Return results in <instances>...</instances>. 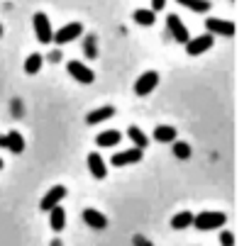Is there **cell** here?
I'll list each match as a JSON object with an SVG mask.
<instances>
[{
    "instance_id": "obj_1",
    "label": "cell",
    "mask_w": 249,
    "mask_h": 246,
    "mask_svg": "<svg viewBox=\"0 0 249 246\" xmlns=\"http://www.w3.org/2000/svg\"><path fill=\"white\" fill-rule=\"evenodd\" d=\"M225 222H227V214L225 212H198V214H193V227L198 231L220 229V227H225Z\"/></svg>"
},
{
    "instance_id": "obj_2",
    "label": "cell",
    "mask_w": 249,
    "mask_h": 246,
    "mask_svg": "<svg viewBox=\"0 0 249 246\" xmlns=\"http://www.w3.org/2000/svg\"><path fill=\"white\" fill-rule=\"evenodd\" d=\"M81 34H83V25H81V22H69V25H64L61 30H56V32L52 34V42H56V44L61 47V44L73 42V39L81 37Z\"/></svg>"
},
{
    "instance_id": "obj_3",
    "label": "cell",
    "mask_w": 249,
    "mask_h": 246,
    "mask_svg": "<svg viewBox=\"0 0 249 246\" xmlns=\"http://www.w3.org/2000/svg\"><path fill=\"white\" fill-rule=\"evenodd\" d=\"M32 25H35V34L42 44H52V25H49V17L44 13H35L32 15Z\"/></svg>"
},
{
    "instance_id": "obj_4",
    "label": "cell",
    "mask_w": 249,
    "mask_h": 246,
    "mask_svg": "<svg viewBox=\"0 0 249 246\" xmlns=\"http://www.w3.org/2000/svg\"><path fill=\"white\" fill-rule=\"evenodd\" d=\"M213 42H215V37H213V34L193 37V39H188V42H186V54H188V56H200V54H205V51L213 47Z\"/></svg>"
},
{
    "instance_id": "obj_5",
    "label": "cell",
    "mask_w": 249,
    "mask_h": 246,
    "mask_svg": "<svg viewBox=\"0 0 249 246\" xmlns=\"http://www.w3.org/2000/svg\"><path fill=\"white\" fill-rule=\"evenodd\" d=\"M159 85V73L157 71H144L142 76H140V81L135 83V93L140 95V98H144V95H152V90Z\"/></svg>"
},
{
    "instance_id": "obj_6",
    "label": "cell",
    "mask_w": 249,
    "mask_h": 246,
    "mask_svg": "<svg viewBox=\"0 0 249 246\" xmlns=\"http://www.w3.org/2000/svg\"><path fill=\"white\" fill-rule=\"evenodd\" d=\"M144 149H140V147H132V149H127V151H120V154H112V159H110V164L115 166V168H120V166H127V164H137V161H142V154Z\"/></svg>"
},
{
    "instance_id": "obj_7",
    "label": "cell",
    "mask_w": 249,
    "mask_h": 246,
    "mask_svg": "<svg viewBox=\"0 0 249 246\" xmlns=\"http://www.w3.org/2000/svg\"><path fill=\"white\" fill-rule=\"evenodd\" d=\"M166 27H169L171 37H174L178 44H186V42L191 39V37H188V30H186V25L181 22V17H178V15H174V13H171V15L166 17Z\"/></svg>"
},
{
    "instance_id": "obj_8",
    "label": "cell",
    "mask_w": 249,
    "mask_h": 246,
    "mask_svg": "<svg viewBox=\"0 0 249 246\" xmlns=\"http://www.w3.org/2000/svg\"><path fill=\"white\" fill-rule=\"evenodd\" d=\"M205 30L210 34H220V37H234V25L227 20H217V17H208L205 20Z\"/></svg>"
},
{
    "instance_id": "obj_9",
    "label": "cell",
    "mask_w": 249,
    "mask_h": 246,
    "mask_svg": "<svg viewBox=\"0 0 249 246\" xmlns=\"http://www.w3.org/2000/svg\"><path fill=\"white\" fill-rule=\"evenodd\" d=\"M66 68H69V73H71L78 83H86V85H88V83H93V81H95V73H93L86 64H81V61H69V66H66Z\"/></svg>"
},
{
    "instance_id": "obj_10",
    "label": "cell",
    "mask_w": 249,
    "mask_h": 246,
    "mask_svg": "<svg viewBox=\"0 0 249 246\" xmlns=\"http://www.w3.org/2000/svg\"><path fill=\"white\" fill-rule=\"evenodd\" d=\"M83 222H86L90 229H95V231H103V229L107 227V217H105L103 212L93 210V207H86V210H83Z\"/></svg>"
},
{
    "instance_id": "obj_11",
    "label": "cell",
    "mask_w": 249,
    "mask_h": 246,
    "mask_svg": "<svg viewBox=\"0 0 249 246\" xmlns=\"http://www.w3.org/2000/svg\"><path fill=\"white\" fill-rule=\"evenodd\" d=\"M64 197H66V188H64V185H54V188H52V190H49V193L42 197L39 207H42L44 212H49V210H52L54 205H59Z\"/></svg>"
},
{
    "instance_id": "obj_12",
    "label": "cell",
    "mask_w": 249,
    "mask_h": 246,
    "mask_svg": "<svg viewBox=\"0 0 249 246\" xmlns=\"http://www.w3.org/2000/svg\"><path fill=\"white\" fill-rule=\"evenodd\" d=\"M112 115H115V107H112V105H105V107L90 110V112L86 115V122H88V125H100V122L110 119Z\"/></svg>"
},
{
    "instance_id": "obj_13",
    "label": "cell",
    "mask_w": 249,
    "mask_h": 246,
    "mask_svg": "<svg viewBox=\"0 0 249 246\" xmlns=\"http://www.w3.org/2000/svg\"><path fill=\"white\" fill-rule=\"evenodd\" d=\"M88 168H90V176H93L95 180H103V178L107 176V168H105L100 154H88Z\"/></svg>"
},
{
    "instance_id": "obj_14",
    "label": "cell",
    "mask_w": 249,
    "mask_h": 246,
    "mask_svg": "<svg viewBox=\"0 0 249 246\" xmlns=\"http://www.w3.org/2000/svg\"><path fill=\"white\" fill-rule=\"evenodd\" d=\"M120 139H122V134H120L117 130H107V132H100V134L95 137V144H98L100 149H107V147L120 144Z\"/></svg>"
},
{
    "instance_id": "obj_15",
    "label": "cell",
    "mask_w": 249,
    "mask_h": 246,
    "mask_svg": "<svg viewBox=\"0 0 249 246\" xmlns=\"http://www.w3.org/2000/svg\"><path fill=\"white\" fill-rule=\"evenodd\" d=\"M49 212H52V217H49L52 229H54V231H61V229L66 227V210H64L61 205H54Z\"/></svg>"
},
{
    "instance_id": "obj_16",
    "label": "cell",
    "mask_w": 249,
    "mask_h": 246,
    "mask_svg": "<svg viewBox=\"0 0 249 246\" xmlns=\"http://www.w3.org/2000/svg\"><path fill=\"white\" fill-rule=\"evenodd\" d=\"M5 149H10L13 154H22L25 151V139L20 132H10L5 134Z\"/></svg>"
},
{
    "instance_id": "obj_17",
    "label": "cell",
    "mask_w": 249,
    "mask_h": 246,
    "mask_svg": "<svg viewBox=\"0 0 249 246\" xmlns=\"http://www.w3.org/2000/svg\"><path fill=\"white\" fill-rule=\"evenodd\" d=\"M127 137H130V139H132V144H135V147H140V149H147V144H149V137H147L137 125H130V127H127Z\"/></svg>"
},
{
    "instance_id": "obj_18",
    "label": "cell",
    "mask_w": 249,
    "mask_h": 246,
    "mask_svg": "<svg viewBox=\"0 0 249 246\" xmlns=\"http://www.w3.org/2000/svg\"><path fill=\"white\" fill-rule=\"evenodd\" d=\"M132 20L137 25H142V27H152L157 22V13L154 10H135L132 13Z\"/></svg>"
},
{
    "instance_id": "obj_19",
    "label": "cell",
    "mask_w": 249,
    "mask_h": 246,
    "mask_svg": "<svg viewBox=\"0 0 249 246\" xmlns=\"http://www.w3.org/2000/svg\"><path fill=\"white\" fill-rule=\"evenodd\" d=\"M154 139L161 142V144H169V142L176 139V130H174L171 125H159V127L154 130Z\"/></svg>"
},
{
    "instance_id": "obj_20",
    "label": "cell",
    "mask_w": 249,
    "mask_h": 246,
    "mask_svg": "<svg viewBox=\"0 0 249 246\" xmlns=\"http://www.w3.org/2000/svg\"><path fill=\"white\" fill-rule=\"evenodd\" d=\"M42 64H44V56H42V54H32V56H27V61H25V73H27V76L39 73Z\"/></svg>"
},
{
    "instance_id": "obj_21",
    "label": "cell",
    "mask_w": 249,
    "mask_h": 246,
    "mask_svg": "<svg viewBox=\"0 0 249 246\" xmlns=\"http://www.w3.org/2000/svg\"><path fill=\"white\" fill-rule=\"evenodd\" d=\"M183 8L193 10V13H208L210 10V0H176Z\"/></svg>"
},
{
    "instance_id": "obj_22",
    "label": "cell",
    "mask_w": 249,
    "mask_h": 246,
    "mask_svg": "<svg viewBox=\"0 0 249 246\" xmlns=\"http://www.w3.org/2000/svg\"><path fill=\"white\" fill-rule=\"evenodd\" d=\"M193 224V212H178L174 219H171V227L174 229H186Z\"/></svg>"
},
{
    "instance_id": "obj_23",
    "label": "cell",
    "mask_w": 249,
    "mask_h": 246,
    "mask_svg": "<svg viewBox=\"0 0 249 246\" xmlns=\"http://www.w3.org/2000/svg\"><path fill=\"white\" fill-rule=\"evenodd\" d=\"M191 144H186V142H176L174 144V156L176 159H181V161H186V159H191Z\"/></svg>"
},
{
    "instance_id": "obj_24",
    "label": "cell",
    "mask_w": 249,
    "mask_h": 246,
    "mask_svg": "<svg viewBox=\"0 0 249 246\" xmlns=\"http://www.w3.org/2000/svg\"><path fill=\"white\" fill-rule=\"evenodd\" d=\"M83 51L88 59H95L98 56V47H95V34H88L86 42H83Z\"/></svg>"
},
{
    "instance_id": "obj_25",
    "label": "cell",
    "mask_w": 249,
    "mask_h": 246,
    "mask_svg": "<svg viewBox=\"0 0 249 246\" xmlns=\"http://www.w3.org/2000/svg\"><path fill=\"white\" fill-rule=\"evenodd\" d=\"M220 244H222V246H234V236H232V231H222V234H220Z\"/></svg>"
},
{
    "instance_id": "obj_26",
    "label": "cell",
    "mask_w": 249,
    "mask_h": 246,
    "mask_svg": "<svg viewBox=\"0 0 249 246\" xmlns=\"http://www.w3.org/2000/svg\"><path fill=\"white\" fill-rule=\"evenodd\" d=\"M61 56H64V54H61V51H59V49H54V51H52V54H49V56H47V59H49V61H52V64H59V61H61Z\"/></svg>"
},
{
    "instance_id": "obj_27",
    "label": "cell",
    "mask_w": 249,
    "mask_h": 246,
    "mask_svg": "<svg viewBox=\"0 0 249 246\" xmlns=\"http://www.w3.org/2000/svg\"><path fill=\"white\" fill-rule=\"evenodd\" d=\"M166 8V0H152V10L157 13V10H164Z\"/></svg>"
},
{
    "instance_id": "obj_28",
    "label": "cell",
    "mask_w": 249,
    "mask_h": 246,
    "mask_svg": "<svg viewBox=\"0 0 249 246\" xmlns=\"http://www.w3.org/2000/svg\"><path fill=\"white\" fill-rule=\"evenodd\" d=\"M135 246H154V244H152V241H147L144 236H140V234H137V236H135Z\"/></svg>"
},
{
    "instance_id": "obj_29",
    "label": "cell",
    "mask_w": 249,
    "mask_h": 246,
    "mask_svg": "<svg viewBox=\"0 0 249 246\" xmlns=\"http://www.w3.org/2000/svg\"><path fill=\"white\" fill-rule=\"evenodd\" d=\"M52 246H64V244H61V239H54V241H52Z\"/></svg>"
},
{
    "instance_id": "obj_30",
    "label": "cell",
    "mask_w": 249,
    "mask_h": 246,
    "mask_svg": "<svg viewBox=\"0 0 249 246\" xmlns=\"http://www.w3.org/2000/svg\"><path fill=\"white\" fill-rule=\"evenodd\" d=\"M0 37H3V25H0Z\"/></svg>"
},
{
    "instance_id": "obj_31",
    "label": "cell",
    "mask_w": 249,
    "mask_h": 246,
    "mask_svg": "<svg viewBox=\"0 0 249 246\" xmlns=\"http://www.w3.org/2000/svg\"><path fill=\"white\" fill-rule=\"evenodd\" d=\"M0 168H3V159H0Z\"/></svg>"
}]
</instances>
